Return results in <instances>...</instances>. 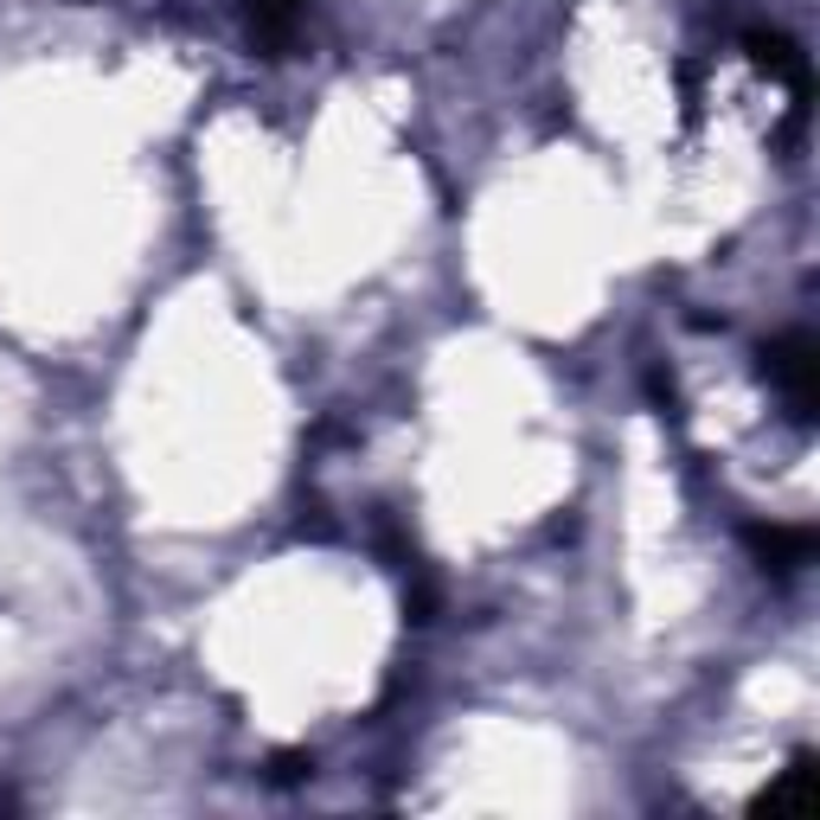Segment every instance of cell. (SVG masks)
<instances>
[{
	"mask_svg": "<svg viewBox=\"0 0 820 820\" xmlns=\"http://www.w3.org/2000/svg\"><path fill=\"white\" fill-rule=\"evenodd\" d=\"M763 808H808V763L783 769V783L763 788Z\"/></svg>",
	"mask_w": 820,
	"mask_h": 820,
	"instance_id": "obj_1",
	"label": "cell"
}]
</instances>
